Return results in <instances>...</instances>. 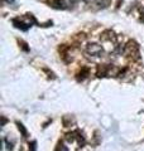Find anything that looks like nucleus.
I'll return each mask as SVG.
<instances>
[{
	"instance_id": "1",
	"label": "nucleus",
	"mask_w": 144,
	"mask_h": 151,
	"mask_svg": "<svg viewBox=\"0 0 144 151\" xmlns=\"http://www.w3.org/2000/svg\"><path fill=\"white\" fill-rule=\"evenodd\" d=\"M87 52L90 54H92V56H99V54H101L102 49L98 44H89L87 45Z\"/></svg>"
},
{
	"instance_id": "2",
	"label": "nucleus",
	"mask_w": 144,
	"mask_h": 151,
	"mask_svg": "<svg viewBox=\"0 0 144 151\" xmlns=\"http://www.w3.org/2000/svg\"><path fill=\"white\" fill-rule=\"evenodd\" d=\"M48 1L51 3L52 7H54V8H63V5H64L63 0H48Z\"/></svg>"
},
{
	"instance_id": "3",
	"label": "nucleus",
	"mask_w": 144,
	"mask_h": 151,
	"mask_svg": "<svg viewBox=\"0 0 144 151\" xmlns=\"http://www.w3.org/2000/svg\"><path fill=\"white\" fill-rule=\"evenodd\" d=\"M109 3H110V0H98L99 7H102V8L108 7V5H109Z\"/></svg>"
},
{
	"instance_id": "4",
	"label": "nucleus",
	"mask_w": 144,
	"mask_h": 151,
	"mask_svg": "<svg viewBox=\"0 0 144 151\" xmlns=\"http://www.w3.org/2000/svg\"><path fill=\"white\" fill-rule=\"evenodd\" d=\"M29 151H37V142L36 141L29 144Z\"/></svg>"
},
{
	"instance_id": "5",
	"label": "nucleus",
	"mask_w": 144,
	"mask_h": 151,
	"mask_svg": "<svg viewBox=\"0 0 144 151\" xmlns=\"http://www.w3.org/2000/svg\"><path fill=\"white\" fill-rule=\"evenodd\" d=\"M18 127H19V130H20V131H22V133H23V136H24V137H25V136H27V131H25V129H24V126H23V125H22V123H20V122H18Z\"/></svg>"
},
{
	"instance_id": "6",
	"label": "nucleus",
	"mask_w": 144,
	"mask_h": 151,
	"mask_svg": "<svg viewBox=\"0 0 144 151\" xmlns=\"http://www.w3.org/2000/svg\"><path fill=\"white\" fill-rule=\"evenodd\" d=\"M57 151H68V149H67L63 144H60V145H58V147H57Z\"/></svg>"
}]
</instances>
